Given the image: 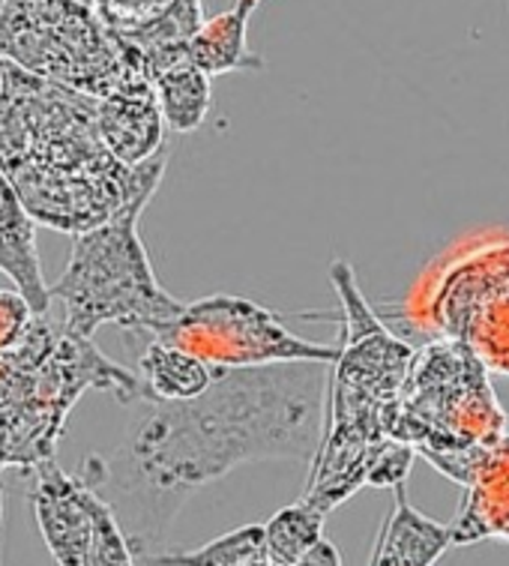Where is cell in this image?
<instances>
[{
	"instance_id": "8992f818",
	"label": "cell",
	"mask_w": 509,
	"mask_h": 566,
	"mask_svg": "<svg viewBox=\"0 0 509 566\" xmlns=\"http://www.w3.org/2000/svg\"><path fill=\"white\" fill-rule=\"evenodd\" d=\"M0 57L91 99L150 82L141 57L84 0H0Z\"/></svg>"
},
{
	"instance_id": "52a82bcc",
	"label": "cell",
	"mask_w": 509,
	"mask_h": 566,
	"mask_svg": "<svg viewBox=\"0 0 509 566\" xmlns=\"http://www.w3.org/2000/svg\"><path fill=\"white\" fill-rule=\"evenodd\" d=\"M195 354L216 371L264 369L285 363H321L333 366L339 345L306 339L294 333L279 312L250 297L210 294L187 303L183 315L157 336Z\"/></svg>"
},
{
	"instance_id": "cb8c5ba5",
	"label": "cell",
	"mask_w": 509,
	"mask_h": 566,
	"mask_svg": "<svg viewBox=\"0 0 509 566\" xmlns=\"http://www.w3.org/2000/svg\"><path fill=\"white\" fill-rule=\"evenodd\" d=\"M258 7H261V0H237V3H234V10L246 12V15H252Z\"/></svg>"
},
{
	"instance_id": "2e32d148",
	"label": "cell",
	"mask_w": 509,
	"mask_h": 566,
	"mask_svg": "<svg viewBox=\"0 0 509 566\" xmlns=\"http://www.w3.org/2000/svg\"><path fill=\"white\" fill-rule=\"evenodd\" d=\"M246 28H250V15L240 10L219 12L208 19L189 40V63L210 78L229 73H264V57L250 52Z\"/></svg>"
},
{
	"instance_id": "6da1fadb",
	"label": "cell",
	"mask_w": 509,
	"mask_h": 566,
	"mask_svg": "<svg viewBox=\"0 0 509 566\" xmlns=\"http://www.w3.org/2000/svg\"><path fill=\"white\" fill-rule=\"evenodd\" d=\"M327 384L321 363L219 371L195 402H138L115 453L84 455L75 474L115 510L138 560L159 555L189 497L234 468L312 462Z\"/></svg>"
},
{
	"instance_id": "d6986e66",
	"label": "cell",
	"mask_w": 509,
	"mask_h": 566,
	"mask_svg": "<svg viewBox=\"0 0 509 566\" xmlns=\"http://www.w3.org/2000/svg\"><path fill=\"white\" fill-rule=\"evenodd\" d=\"M324 522L327 515L315 510L306 501H297L291 506H282L273 513L264 525V539H267V560L279 566H297L315 543L324 539Z\"/></svg>"
},
{
	"instance_id": "ac0fdd59",
	"label": "cell",
	"mask_w": 509,
	"mask_h": 566,
	"mask_svg": "<svg viewBox=\"0 0 509 566\" xmlns=\"http://www.w3.org/2000/svg\"><path fill=\"white\" fill-rule=\"evenodd\" d=\"M264 557V525H243L198 548H166L159 555L141 557L138 566H250Z\"/></svg>"
},
{
	"instance_id": "7a4b0ae2",
	"label": "cell",
	"mask_w": 509,
	"mask_h": 566,
	"mask_svg": "<svg viewBox=\"0 0 509 566\" xmlns=\"http://www.w3.org/2000/svg\"><path fill=\"white\" fill-rule=\"evenodd\" d=\"M96 103L7 63L0 99V171L40 226L82 238L141 198L157 196L166 154L129 168L108 154Z\"/></svg>"
},
{
	"instance_id": "8fae6325",
	"label": "cell",
	"mask_w": 509,
	"mask_h": 566,
	"mask_svg": "<svg viewBox=\"0 0 509 566\" xmlns=\"http://www.w3.org/2000/svg\"><path fill=\"white\" fill-rule=\"evenodd\" d=\"M465 497L453 518V546H509V434L470 455L458 480Z\"/></svg>"
},
{
	"instance_id": "4316f807",
	"label": "cell",
	"mask_w": 509,
	"mask_h": 566,
	"mask_svg": "<svg viewBox=\"0 0 509 566\" xmlns=\"http://www.w3.org/2000/svg\"><path fill=\"white\" fill-rule=\"evenodd\" d=\"M250 566H279V564H273V560H267V557H264V560H258V564H250Z\"/></svg>"
},
{
	"instance_id": "3957f363",
	"label": "cell",
	"mask_w": 509,
	"mask_h": 566,
	"mask_svg": "<svg viewBox=\"0 0 509 566\" xmlns=\"http://www.w3.org/2000/svg\"><path fill=\"white\" fill-rule=\"evenodd\" d=\"M91 390L120 405L147 402L136 369L105 357L52 312L40 315L19 348L0 357V471L31 476L54 462L70 413Z\"/></svg>"
},
{
	"instance_id": "5bb4252c",
	"label": "cell",
	"mask_w": 509,
	"mask_h": 566,
	"mask_svg": "<svg viewBox=\"0 0 509 566\" xmlns=\"http://www.w3.org/2000/svg\"><path fill=\"white\" fill-rule=\"evenodd\" d=\"M393 513L374 536L369 566H435L453 546V527L428 518L407 501L405 485L393 489Z\"/></svg>"
},
{
	"instance_id": "7402d4cb",
	"label": "cell",
	"mask_w": 509,
	"mask_h": 566,
	"mask_svg": "<svg viewBox=\"0 0 509 566\" xmlns=\"http://www.w3.org/2000/svg\"><path fill=\"white\" fill-rule=\"evenodd\" d=\"M416 453L407 447V443L390 441L381 447V453L374 459L372 471H369V489H399V485H405L407 474H411V464H414Z\"/></svg>"
},
{
	"instance_id": "9c48e42d",
	"label": "cell",
	"mask_w": 509,
	"mask_h": 566,
	"mask_svg": "<svg viewBox=\"0 0 509 566\" xmlns=\"http://www.w3.org/2000/svg\"><path fill=\"white\" fill-rule=\"evenodd\" d=\"M91 7L141 57L150 82L171 66L189 63V40L208 21L201 0H91Z\"/></svg>"
},
{
	"instance_id": "484cf974",
	"label": "cell",
	"mask_w": 509,
	"mask_h": 566,
	"mask_svg": "<svg viewBox=\"0 0 509 566\" xmlns=\"http://www.w3.org/2000/svg\"><path fill=\"white\" fill-rule=\"evenodd\" d=\"M0 527H3V489H0Z\"/></svg>"
},
{
	"instance_id": "277c9868",
	"label": "cell",
	"mask_w": 509,
	"mask_h": 566,
	"mask_svg": "<svg viewBox=\"0 0 509 566\" xmlns=\"http://www.w3.org/2000/svg\"><path fill=\"white\" fill-rule=\"evenodd\" d=\"M507 426L491 371L444 336L416 348L405 384L386 408V434L453 483L462 480L470 455L509 434Z\"/></svg>"
},
{
	"instance_id": "603a6c76",
	"label": "cell",
	"mask_w": 509,
	"mask_h": 566,
	"mask_svg": "<svg viewBox=\"0 0 509 566\" xmlns=\"http://www.w3.org/2000/svg\"><path fill=\"white\" fill-rule=\"evenodd\" d=\"M297 566H342V555L330 539H321L297 560Z\"/></svg>"
},
{
	"instance_id": "5b68a950",
	"label": "cell",
	"mask_w": 509,
	"mask_h": 566,
	"mask_svg": "<svg viewBox=\"0 0 509 566\" xmlns=\"http://www.w3.org/2000/svg\"><path fill=\"white\" fill-rule=\"evenodd\" d=\"M150 198L120 210L105 226L73 238L63 273L52 282V303L61 324L75 336L94 339L96 329L117 327L157 339L174 324L187 303L162 289L138 231Z\"/></svg>"
},
{
	"instance_id": "ba28073f",
	"label": "cell",
	"mask_w": 509,
	"mask_h": 566,
	"mask_svg": "<svg viewBox=\"0 0 509 566\" xmlns=\"http://www.w3.org/2000/svg\"><path fill=\"white\" fill-rule=\"evenodd\" d=\"M432 321L491 375L509 378V243L456 258L432 294Z\"/></svg>"
},
{
	"instance_id": "9a60e30c",
	"label": "cell",
	"mask_w": 509,
	"mask_h": 566,
	"mask_svg": "<svg viewBox=\"0 0 509 566\" xmlns=\"http://www.w3.org/2000/svg\"><path fill=\"white\" fill-rule=\"evenodd\" d=\"M147 402H195L216 384L219 371L166 339H147L136 363Z\"/></svg>"
},
{
	"instance_id": "7c38bea8",
	"label": "cell",
	"mask_w": 509,
	"mask_h": 566,
	"mask_svg": "<svg viewBox=\"0 0 509 566\" xmlns=\"http://www.w3.org/2000/svg\"><path fill=\"white\" fill-rule=\"evenodd\" d=\"M96 129L117 163L138 168L166 154L168 126L150 82H129L96 103Z\"/></svg>"
},
{
	"instance_id": "4fadbf2b",
	"label": "cell",
	"mask_w": 509,
	"mask_h": 566,
	"mask_svg": "<svg viewBox=\"0 0 509 566\" xmlns=\"http://www.w3.org/2000/svg\"><path fill=\"white\" fill-rule=\"evenodd\" d=\"M36 231L40 222L24 207L10 177L0 171V273L10 279L12 289L31 303L36 315H49L52 285L42 273Z\"/></svg>"
},
{
	"instance_id": "ffe728a7",
	"label": "cell",
	"mask_w": 509,
	"mask_h": 566,
	"mask_svg": "<svg viewBox=\"0 0 509 566\" xmlns=\"http://www.w3.org/2000/svg\"><path fill=\"white\" fill-rule=\"evenodd\" d=\"M84 566H138L136 548L117 522L115 510L99 494L94 497V536Z\"/></svg>"
},
{
	"instance_id": "e0dca14e",
	"label": "cell",
	"mask_w": 509,
	"mask_h": 566,
	"mask_svg": "<svg viewBox=\"0 0 509 566\" xmlns=\"http://www.w3.org/2000/svg\"><path fill=\"white\" fill-rule=\"evenodd\" d=\"M153 91H157L159 112H162L168 133L189 135L204 126L210 105H213L210 75L195 70L192 63H180L157 75Z\"/></svg>"
},
{
	"instance_id": "44dd1931",
	"label": "cell",
	"mask_w": 509,
	"mask_h": 566,
	"mask_svg": "<svg viewBox=\"0 0 509 566\" xmlns=\"http://www.w3.org/2000/svg\"><path fill=\"white\" fill-rule=\"evenodd\" d=\"M40 318L31 303L15 289H0V357H7L31 333L33 321Z\"/></svg>"
},
{
	"instance_id": "30bf717a",
	"label": "cell",
	"mask_w": 509,
	"mask_h": 566,
	"mask_svg": "<svg viewBox=\"0 0 509 566\" xmlns=\"http://www.w3.org/2000/svg\"><path fill=\"white\" fill-rule=\"evenodd\" d=\"M31 506L42 543L57 566H84L94 536V497L75 471H63L57 462L33 471Z\"/></svg>"
},
{
	"instance_id": "d4e9b609",
	"label": "cell",
	"mask_w": 509,
	"mask_h": 566,
	"mask_svg": "<svg viewBox=\"0 0 509 566\" xmlns=\"http://www.w3.org/2000/svg\"><path fill=\"white\" fill-rule=\"evenodd\" d=\"M3 93H7V61L0 57V99H3Z\"/></svg>"
}]
</instances>
